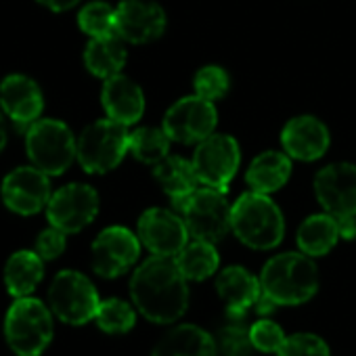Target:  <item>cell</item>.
<instances>
[{"mask_svg":"<svg viewBox=\"0 0 356 356\" xmlns=\"http://www.w3.org/2000/svg\"><path fill=\"white\" fill-rule=\"evenodd\" d=\"M130 298L136 310L159 325H170L189 308L187 279L174 258L151 256L130 279Z\"/></svg>","mask_w":356,"mask_h":356,"instance_id":"obj_1","label":"cell"},{"mask_svg":"<svg viewBox=\"0 0 356 356\" xmlns=\"http://www.w3.org/2000/svg\"><path fill=\"white\" fill-rule=\"evenodd\" d=\"M260 285L277 306H298L318 291V268L304 252L279 254L264 264Z\"/></svg>","mask_w":356,"mask_h":356,"instance_id":"obj_2","label":"cell"},{"mask_svg":"<svg viewBox=\"0 0 356 356\" xmlns=\"http://www.w3.org/2000/svg\"><path fill=\"white\" fill-rule=\"evenodd\" d=\"M233 233L252 250H273L283 241V214L268 195L243 193L233 204Z\"/></svg>","mask_w":356,"mask_h":356,"instance_id":"obj_3","label":"cell"},{"mask_svg":"<svg viewBox=\"0 0 356 356\" xmlns=\"http://www.w3.org/2000/svg\"><path fill=\"white\" fill-rule=\"evenodd\" d=\"M5 335L17 356H40L53 341V310L32 296L15 298L5 316Z\"/></svg>","mask_w":356,"mask_h":356,"instance_id":"obj_4","label":"cell"},{"mask_svg":"<svg viewBox=\"0 0 356 356\" xmlns=\"http://www.w3.org/2000/svg\"><path fill=\"white\" fill-rule=\"evenodd\" d=\"M26 153L32 165L59 176L78 159V140L65 122L40 118L26 130Z\"/></svg>","mask_w":356,"mask_h":356,"instance_id":"obj_5","label":"cell"},{"mask_svg":"<svg viewBox=\"0 0 356 356\" xmlns=\"http://www.w3.org/2000/svg\"><path fill=\"white\" fill-rule=\"evenodd\" d=\"M130 151L128 126L107 118L97 120L78 136V161L90 174H105L120 165Z\"/></svg>","mask_w":356,"mask_h":356,"instance_id":"obj_6","label":"cell"},{"mask_svg":"<svg viewBox=\"0 0 356 356\" xmlns=\"http://www.w3.org/2000/svg\"><path fill=\"white\" fill-rule=\"evenodd\" d=\"M174 206L181 210L189 235L195 239L216 243L233 229V206L227 202L225 191L212 187L195 189Z\"/></svg>","mask_w":356,"mask_h":356,"instance_id":"obj_7","label":"cell"},{"mask_svg":"<svg viewBox=\"0 0 356 356\" xmlns=\"http://www.w3.org/2000/svg\"><path fill=\"white\" fill-rule=\"evenodd\" d=\"M99 291L92 281L78 270H61L49 287L53 314L67 325H86L99 310Z\"/></svg>","mask_w":356,"mask_h":356,"instance_id":"obj_8","label":"cell"},{"mask_svg":"<svg viewBox=\"0 0 356 356\" xmlns=\"http://www.w3.org/2000/svg\"><path fill=\"white\" fill-rule=\"evenodd\" d=\"M51 195V176L32 163L9 172L0 185L3 204L19 216H34L47 210Z\"/></svg>","mask_w":356,"mask_h":356,"instance_id":"obj_9","label":"cell"},{"mask_svg":"<svg viewBox=\"0 0 356 356\" xmlns=\"http://www.w3.org/2000/svg\"><path fill=\"white\" fill-rule=\"evenodd\" d=\"M191 161L204 187L227 191L239 168V145L229 134H210L197 145Z\"/></svg>","mask_w":356,"mask_h":356,"instance_id":"obj_10","label":"cell"},{"mask_svg":"<svg viewBox=\"0 0 356 356\" xmlns=\"http://www.w3.org/2000/svg\"><path fill=\"white\" fill-rule=\"evenodd\" d=\"M99 214V193L84 183H72L57 189L47 206V218L63 233H80Z\"/></svg>","mask_w":356,"mask_h":356,"instance_id":"obj_11","label":"cell"},{"mask_svg":"<svg viewBox=\"0 0 356 356\" xmlns=\"http://www.w3.org/2000/svg\"><path fill=\"white\" fill-rule=\"evenodd\" d=\"M216 122L218 115L214 103L195 95L181 99L168 109L163 118V130L172 140L191 145L214 134Z\"/></svg>","mask_w":356,"mask_h":356,"instance_id":"obj_12","label":"cell"},{"mask_svg":"<svg viewBox=\"0 0 356 356\" xmlns=\"http://www.w3.org/2000/svg\"><path fill=\"white\" fill-rule=\"evenodd\" d=\"M140 256V239L126 227H107L92 241V270L103 279L128 273Z\"/></svg>","mask_w":356,"mask_h":356,"instance_id":"obj_13","label":"cell"},{"mask_svg":"<svg viewBox=\"0 0 356 356\" xmlns=\"http://www.w3.org/2000/svg\"><path fill=\"white\" fill-rule=\"evenodd\" d=\"M138 239L153 256L174 258L187 245L189 229L183 216H176L170 210L151 208L138 218Z\"/></svg>","mask_w":356,"mask_h":356,"instance_id":"obj_14","label":"cell"},{"mask_svg":"<svg viewBox=\"0 0 356 356\" xmlns=\"http://www.w3.org/2000/svg\"><path fill=\"white\" fill-rule=\"evenodd\" d=\"M314 191L327 214L356 216V165L331 163L314 178Z\"/></svg>","mask_w":356,"mask_h":356,"instance_id":"obj_15","label":"cell"},{"mask_svg":"<svg viewBox=\"0 0 356 356\" xmlns=\"http://www.w3.org/2000/svg\"><path fill=\"white\" fill-rule=\"evenodd\" d=\"M165 30V13L151 0H122L115 7V34L124 42L145 44Z\"/></svg>","mask_w":356,"mask_h":356,"instance_id":"obj_16","label":"cell"},{"mask_svg":"<svg viewBox=\"0 0 356 356\" xmlns=\"http://www.w3.org/2000/svg\"><path fill=\"white\" fill-rule=\"evenodd\" d=\"M0 109L19 128H30L40 120L44 97L40 86L24 74H11L0 82Z\"/></svg>","mask_w":356,"mask_h":356,"instance_id":"obj_17","label":"cell"},{"mask_svg":"<svg viewBox=\"0 0 356 356\" xmlns=\"http://www.w3.org/2000/svg\"><path fill=\"white\" fill-rule=\"evenodd\" d=\"M283 149L289 157L314 161L329 149V132L325 124L312 115L293 118L281 132Z\"/></svg>","mask_w":356,"mask_h":356,"instance_id":"obj_18","label":"cell"},{"mask_svg":"<svg viewBox=\"0 0 356 356\" xmlns=\"http://www.w3.org/2000/svg\"><path fill=\"white\" fill-rule=\"evenodd\" d=\"M216 291L229 316H243L248 308L256 306L262 296L260 279L243 266H227L216 277Z\"/></svg>","mask_w":356,"mask_h":356,"instance_id":"obj_19","label":"cell"},{"mask_svg":"<svg viewBox=\"0 0 356 356\" xmlns=\"http://www.w3.org/2000/svg\"><path fill=\"white\" fill-rule=\"evenodd\" d=\"M101 101L107 111V118L124 126L136 124L145 111V97H143L140 86H136L130 78L122 74L105 80Z\"/></svg>","mask_w":356,"mask_h":356,"instance_id":"obj_20","label":"cell"},{"mask_svg":"<svg viewBox=\"0 0 356 356\" xmlns=\"http://www.w3.org/2000/svg\"><path fill=\"white\" fill-rule=\"evenodd\" d=\"M216 339L202 327L185 323L170 329L153 348V356H216Z\"/></svg>","mask_w":356,"mask_h":356,"instance_id":"obj_21","label":"cell"},{"mask_svg":"<svg viewBox=\"0 0 356 356\" xmlns=\"http://www.w3.org/2000/svg\"><path fill=\"white\" fill-rule=\"evenodd\" d=\"M153 174L159 187L174 200V204L189 197L200 185L193 161H187L181 155H165L161 161L155 163Z\"/></svg>","mask_w":356,"mask_h":356,"instance_id":"obj_22","label":"cell"},{"mask_svg":"<svg viewBox=\"0 0 356 356\" xmlns=\"http://www.w3.org/2000/svg\"><path fill=\"white\" fill-rule=\"evenodd\" d=\"M44 277V260L32 250L15 252L5 264V287L13 298H26L36 291Z\"/></svg>","mask_w":356,"mask_h":356,"instance_id":"obj_23","label":"cell"},{"mask_svg":"<svg viewBox=\"0 0 356 356\" xmlns=\"http://www.w3.org/2000/svg\"><path fill=\"white\" fill-rule=\"evenodd\" d=\"M289 174H291L289 157L279 151H266L252 161L245 178L252 191L268 195L273 191H279L287 183Z\"/></svg>","mask_w":356,"mask_h":356,"instance_id":"obj_24","label":"cell"},{"mask_svg":"<svg viewBox=\"0 0 356 356\" xmlns=\"http://www.w3.org/2000/svg\"><path fill=\"white\" fill-rule=\"evenodd\" d=\"M84 65L97 78H113L126 65V49L120 36L90 38L84 51Z\"/></svg>","mask_w":356,"mask_h":356,"instance_id":"obj_25","label":"cell"},{"mask_svg":"<svg viewBox=\"0 0 356 356\" xmlns=\"http://www.w3.org/2000/svg\"><path fill=\"white\" fill-rule=\"evenodd\" d=\"M339 239L337 220L331 214H314L306 218L298 231V245L300 250L314 258L329 254Z\"/></svg>","mask_w":356,"mask_h":356,"instance_id":"obj_26","label":"cell"},{"mask_svg":"<svg viewBox=\"0 0 356 356\" xmlns=\"http://www.w3.org/2000/svg\"><path fill=\"white\" fill-rule=\"evenodd\" d=\"M174 260L187 281H204V279L212 277L220 264V256H218L214 243L202 241V239L187 243L174 256Z\"/></svg>","mask_w":356,"mask_h":356,"instance_id":"obj_27","label":"cell"},{"mask_svg":"<svg viewBox=\"0 0 356 356\" xmlns=\"http://www.w3.org/2000/svg\"><path fill=\"white\" fill-rule=\"evenodd\" d=\"M170 136L163 128H138L130 132V153L143 163H157L168 155Z\"/></svg>","mask_w":356,"mask_h":356,"instance_id":"obj_28","label":"cell"},{"mask_svg":"<svg viewBox=\"0 0 356 356\" xmlns=\"http://www.w3.org/2000/svg\"><path fill=\"white\" fill-rule=\"evenodd\" d=\"M95 321H97L101 331L111 333V335H120V333H128L134 327L136 310L120 298H109V300H103L99 304Z\"/></svg>","mask_w":356,"mask_h":356,"instance_id":"obj_29","label":"cell"},{"mask_svg":"<svg viewBox=\"0 0 356 356\" xmlns=\"http://www.w3.org/2000/svg\"><path fill=\"white\" fill-rule=\"evenodd\" d=\"M78 26L90 38L118 36L115 34V9H111L107 3H101V0L88 3L78 13Z\"/></svg>","mask_w":356,"mask_h":356,"instance_id":"obj_30","label":"cell"},{"mask_svg":"<svg viewBox=\"0 0 356 356\" xmlns=\"http://www.w3.org/2000/svg\"><path fill=\"white\" fill-rule=\"evenodd\" d=\"M216 343L225 356H248L254 346L250 339V327L243 323V316H231V323L222 327Z\"/></svg>","mask_w":356,"mask_h":356,"instance_id":"obj_31","label":"cell"},{"mask_svg":"<svg viewBox=\"0 0 356 356\" xmlns=\"http://www.w3.org/2000/svg\"><path fill=\"white\" fill-rule=\"evenodd\" d=\"M250 339L254 350L266 352V354H277L281 350V346L285 343L287 335L281 329V325H277L270 318H260L254 325H250Z\"/></svg>","mask_w":356,"mask_h":356,"instance_id":"obj_32","label":"cell"},{"mask_svg":"<svg viewBox=\"0 0 356 356\" xmlns=\"http://www.w3.org/2000/svg\"><path fill=\"white\" fill-rule=\"evenodd\" d=\"M277 356H331V350L327 341L314 333H293L287 335Z\"/></svg>","mask_w":356,"mask_h":356,"instance_id":"obj_33","label":"cell"},{"mask_svg":"<svg viewBox=\"0 0 356 356\" xmlns=\"http://www.w3.org/2000/svg\"><path fill=\"white\" fill-rule=\"evenodd\" d=\"M195 95L208 99V101H216V99H222L229 90V76L222 67H216V65H208V67H202L197 74H195Z\"/></svg>","mask_w":356,"mask_h":356,"instance_id":"obj_34","label":"cell"},{"mask_svg":"<svg viewBox=\"0 0 356 356\" xmlns=\"http://www.w3.org/2000/svg\"><path fill=\"white\" fill-rule=\"evenodd\" d=\"M65 245H67V233H63L61 229L57 227H49L44 229L38 237H36V243H34V252L44 260V262H51V260H57L63 252H65Z\"/></svg>","mask_w":356,"mask_h":356,"instance_id":"obj_35","label":"cell"},{"mask_svg":"<svg viewBox=\"0 0 356 356\" xmlns=\"http://www.w3.org/2000/svg\"><path fill=\"white\" fill-rule=\"evenodd\" d=\"M335 220H337V229H339L341 239H354L356 237V216H341Z\"/></svg>","mask_w":356,"mask_h":356,"instance_id":"obj_36","label":"cell"},{"mask_svg":"<svg viewBox=\"0 0 356 356\" xmlns=\"http://www.w3.org/2000/svg\"><path fill=\"white\" fill-rule=\"evenodd\" d=\"M36 3L47 7V9H51V11H55V13H63V11L74 9L80 3V0H36Z\"/></svg>","mask_w":356,"mask_h":356,"instance_id":"obj_37","label":"cell"},{"mask_svg":"<svg viewBox=\"0 0 356 356\" xmlns=\"http://www.w3.org/2000/svg\"><path fill=\"white\" fill-rule=\"evenodd\" d=\"M5 113L3 109H0V153H3V149L7 147V124H5Z\"/></svg>","mask_w":356,"mask_h":356,"instance_id":"obj_38","label":"cell"}]
</instances>
